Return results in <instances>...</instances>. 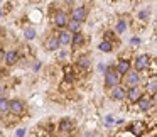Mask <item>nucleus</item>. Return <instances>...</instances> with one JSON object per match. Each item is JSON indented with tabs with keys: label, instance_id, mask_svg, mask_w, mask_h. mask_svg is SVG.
<instances>
[{
	"label": "nucleus",
	"instance_id": "obj_1",
	"mask_svg": "<svg viewBox=\"0 0 157 137\" xmlns=\"http://www.w3.org/2000/svg\"><path fill=\"white\" fill-rule=\"evenodd\" d=\"M122 76L115 71V68H105V86L106 88H113L115 85H120Z\"/></svg>",
	"mask_w": 157,
	"mask_h": 137
},
{
	"label": "nucleus",
	"instance_id": "obj_2",
	"mask_svg": "<svg viewBox=\"0 0 157 137\" xmlns=\"http://www.w3.org/2000/svg\"><path fill=\"white\" fill-rule=\"evenodd\" d=\"M135 71H145V69H149V66L152 65V58H150L149 54H139L135 58Z\"/></svg>",
	"mask_w": 157,
	"mask_h": 137
},
{
	"label": "nucleus",
	"instance_id": "obj_3",
	"mask_svg": "<svg viewBox=\"0 0 157 137\" xmlns=\"http://www.w3.org/2000/svg\"><path fill=\"white\" fill-rule=\"evenodd\" d=\"M137 107H139L142 112H149L154 105H155V96H150V95H142L139 100H137Z\"/></svg>",
	"mask_w": 157,
	"mask_h": 137
},
{
	"label": "nucleus",
	"instance_id": "obj_4",
	"mask_svg": "<svg viewBox=\"0 0 157 137\" xmlns=\"http://www.w3.org/2000/svg\"><path fill=\"white\" fill-rule=\"evenodd\" d=\"M9 112L14 113V115H22V113L25 112V103L19 98L10 100V102H9Z\"/></svg>",
	"mask_w": 157,
	"mask_h": 137
},
{
	"label": "nucleus",
	"instance_id": "obj_5",
	"mask_svg": "<svg viewBox=\"0 0 157 137\" xmlns=\"http://www.w3.org/2000/svg\"><path fill=\"white\" fill-rule=\"evenodd\" d=\"M68 21H69V17H68V14H66L64 10H58L54 15H52V24H54L56 27H59V29L66 27Z\"/></svg>",
	"mask_w": 157,
	"mask_h": 137
},
{
	"label": "nucleus",
	"instance_id": "obj_6",
	"mask_svg": "<svg viewBox=\"0 0 157 137\" xmlns=\"http://www.w3.org/2000/svg\"><path fill=\"white\" fill-rule=\"evenodd\" d=\"M123 76H125L127 88H132V86H139L140 85V73L139 71H128Z\"/></svg>",
	"mask_w": 157,
	"mask_h": 137
},
{
	"label": "nucleus",
	"instance_id": "obj_7",
	"mask_svg": "<svg viewBox=\"0 0 157 137\" xmlns=\"http://www.w3.org/2000/svg\"><path fill=\"white\" fill-rule=\"evenodd\" d=\"M128 130H130V134H133V135H144L145 130H147V123L142 122V120H135V122L130 123Z\"/></svg>",
	"mask_w": 157,
	"mask_h": 137
},
{
	"label": "nucleus",
	"instance_id": "obj_8",
	"mask_svg": "<svg viewBox=\"0 0 157 137\" xmlns=\"http://www.w3.org/2000/svg\"><path fill=\"white\" fill-rule=\"evenodd\" d=\"M71 39H73V32L68 31V29L63 27V31L58 34V41H59V46H71Z\"/></svg>",
	"mask_w": 157,
	"mask_h": 137
},
{
	"label": "nucleus",
	"instance_id": "obj_9",
	"mask_svg": "<svg viewBox=\"0 0 157 137\" xmlns=\"http://www.w3.org/2000/svg\"><path fill=\"white\" fill-rule=\"evenodd\" d=\"M142 95H144V90L140 88V86H132V88H128V90H127L125 98H128V102L135 103V102H137V100H139Z\"/></svg>",
	"mask_w": 157,
	"mask_h": 137
},
{
	"label": "nucleus",
	"instance_id": "obj_10",
	"mask_svg": "<svg viewBox=\"0 0 157 137\" xmlns=\"http://www.w3.org/2000/svg\"><path fill=\"white\" fill-rule=\"evenodd\" d=\"M125 95H127V90L123 88V86L115 85L112 88V98L115 100V102H123V100H125Z\"/></svg>",
	"mask_w": 157,
	"mask_h": 137
},
{
	"label": "nucleus",
	"instance_id": "obj_11",
	"mask_svg": "<svg viewBox=\"0 0 157 137\" xmlns=\"http://www.w3.org/2000/svg\"><path fill=\"white\" fill-rule=\"evenodd\" d=\"M130 61H127V59H120V61H117V65L113 66V68H115V71L118 73L120 76H123L125 75V73H128L130 71Z\"/></svg>",
	"mask_w": 157,
	"mask_h": 137
},
{
	"label": "nucleus",
	"instance_id": "obj_12",
	"mask_svg": "<svg viewBox=\"0 0 157 137\" xmlns=\"http://www.w3.org/2000/svg\"><path fill=\"white\" fill-rule=\"evenodd\" d=\"M86 15H88V10H86V7H75L71 10V19H76V21L83 22L86 19Z\"/></svg>",
	"mask_w": 157,
	"mask_h": 137
},
{
	"label": "nucleus",
	"instance_id": "obj_13",
	"mask_svg": "<svg viewBox=\"0 0 157 137\" xmlns=\"http://www.w3.org/2000/svg\"><path fill=\"white\" fill-rule=\"evenodd\" d=\"M44 48L48 49V51H58L59 49V41H58V36H49L48 39L44 41Z\"/></svg>",
	"mask_w": 157,
	"mask_h": 137
},
{
	"label": "nucleus",
	"instance_id": "obj_14",
	"mask_svg": "<svg viewBox=\"0 0 157 137\" xmlns=\"http://www.w3.org/2000/svg\"><path fill=\"white\" fill-rule=\"evenodd\" d=\"M73 129H75V125H73V122L68 120V119H63L61 122H59V125H58V130L61 134H71Z\"/></svg>",
	"mask_w": 157,
	"mask_h": 137
},
{
	"label": "nucleus",
	"instance_id": "obj_15",
	"mask_svg": "<svg viewBox=\"0 0 157 137\" xmlns=\"http://www.w3.org/2000/svg\"><path fill=\"white\" fill-rule=\"evenodd\" d=\"M17 51H15V49H9L7 53H5L4 54V61H5V65L7 66H14L15 63H17Z\"/></svg>",
	"mask_w": 157,
	"mask_h": 137
},
{
	"label": "nucleus",
	"instance_id": "obj_16",
	"mask_svg": "<svg viewBox=\"0 0 157 137\" xmlns=\"http://www.w3.org/2000/svg\"><path fill=\"white\" fill-rule=\"evenodd\" d=\"M144 92H147V95H150V96H155V93H157V78H155V75L150 78V81H147Z\"/></svg>",
	"mask_w": 157,
	"mask_h": 137
},
{
	"label": "nucleus",
	"instance_id": "obj_17",
	"mask_svg": "<svg viewBox=\"0 0 157 137\" xmlns=\"http://www.w3.org/2000/svg\"><path fill=\"white\" fill-rule=\"evenodd\" d=\"M85 44V36L81 34V31L78 32H73V39H71V46L73 48H81V46Z\"/></svg>",
	"mask_w": 157,
	"mask_h": 137
},
{
	"label": "nucleus",
	"instance_id": "obj_18",
	"mask_svg": "<svg viewBox=\"0 0 157 137\" xmlns=\"http://www.w3.org/2000/svg\"><path fill=\"white\" fill-rule=\"evenodd\" d=\"M98 49L101 53H112L113 51V42L112 41H108V39H105V41H101L98 44Z\"/></svg>",
	"mask_w": 157,
	"mask_h": 137
},
{
	"label": "nucleus",
	"instance_id": "obj_19",
	"mask_svg": "<svg viewBox=\"0 0 157 137\" xmlns=\"http://www.w3.org/2000/svg\"><path fill=\"white\" fill-rule=\"evenodd\" d=\"M66 27H68V31H71V32H78L79 29H81V22L76 21V19H69L68 24H66Z\"/></svg>",
	"mask_w": 157,
	"mask_h": 137
},
{
	"label": "nucleus",
	"instance_id": "obj_20",
	"mask_svg": "<svg viewBox=\"0 0 157 137\" xmlns=\"http://www.w3.org/2000/svg\"><path fill=\"white\" fill-rule=\"evenodd\" d=\"M9 112V100L0 96V113H7Z\"/></svg>",
	"mask_w": 157,
	"mask_h": 137
},
{
	"label": "nucleus",
	"instance_id": "obj_21",
	"mask_svg": "<svg viewBox=\"0 0 157 137\" xmlns=\"http://www.w3.org/2000/svg\"><path fill=\"white\" fill-rule=\"evenodd\" d=\"M24 37L27 39V41H32V39L36 37V29L34 27H27L24 31Z\"/></svg>",
	"mask_w": 157,
	"mask_h": 137
},
{
	"label": "nucleus",
	"instance_id": "obj_22",
	"mask_svg": "<svg viewBox=\"0 0 157 137\" xmlns=\"http://www.w3.org/2000/svg\"><path fill=\"white\" fill-rule=\"evenodd\" d=\"M78 68L88 69V68H90V58H79V59H78Z\"/></svg>",
	"mask_w": 157,
	"mask_h": 137
},
{
	"label": "nucleus",
	"instance_id": "obj_23",
	"mask_svg": "<svg viewBox=\"0 0 157 137\" xmlns=\"http://www.w3.org/2000/svg\"><path fill=\"white\" fill-rule=\"evenodd\" d=\"M125 31H127V22L118 21V24H117V32H118V34H123Z\"/></svg>",
	"mask_w": 157,
	"mask_h": 137
},
{
	"label": "nucleus",
	"instance_id": "obj_24",
	"mask_svg": "<svg viewBox=\"0 0 157 137\" xmlns=\"http://www.w3.org/2000/svg\"><path fill=\"white\" fill-rule=\"evenodd\" d=\"M103 122H105V125H112L115 120H113V115H106L105 119H103Z\"/></svg>",
	"mask_w": 157,
	"mask_h": 137
},
{
	"label": "nucleus",
	"instance_id": "obj_25",
	"mask_svg": "<svg viewBox=\"0 0 157 137\" xmlns=\"http://www.w3.org/2000/svg\"><path fill=\"white\" fill-rule=\"evenodd\" d=\"M66 88H68V90L71 88V83H69L68 80H66L64 83H61V90H63V92H66Z\"/></svg>",
	"mask_w": 157,
	"mask_h": 137
},
{
	"label": "nucleus",
	"instance_id": "obj_26",
	"mask_svg": "<svg viewBox=\"0 0 157 137\" xmlns=\"http://www.w3.org/2000/svg\"><path fill=\"white\" fill-rule=\"evenodd\" d=\"M149 14H150L149 10H142V12L139 14V17H140V19H147V17H149Z\"/></svg>",
	"mask_w": 157,
	"mask_h": 137
},
{
	"label": "nucleus",
	"instance_id": "obj_27",
	"mask_svg": "<svg viewBox=\"0 0 157 137\" xmlns=\"http://www.w3.org/2000/svg\"><path fill=\"white\" fill-rule=\"evenodd\" d=\"M130 42H132V46H139L140 44V39L139 37H132V41H130Z\"/></svg>",
	"mask_w": 157,
	"mask_h": 137
},
{
	"label": "nucleus",
	"instance_id": "obj_28",
	"mask_svg": "<svg viewBox=\"0 0 157 137\" xmlns=\"http://www.w3.org/2000/svg\"><path fill=\"white\" fill-rule=\"evenodd\" d=\"M15 134H17L19 137H24L25 135V129H17V132H15Z\"/></svg>",
	"mask_w": 157,
	"mask_h": 137
},
{
	"label": "nucleus",
	"instance_id": "obj_29",
	"mask_svg": "<svg viewBox=\"0 0 157 137\" xmlns=\"http://www.w3.org/2000/svg\"><path fill=\"white\" fill-rule=\"evenodd\" d=\"M4 54H5V53H4V49L0 48V63L4 61Z\"/></svg>",
	"mask_w": 157,
	"mask_h": 137
},
{
	"label": "nucleus",
	"instance_id": "obj_30",
	"mask_svg": "<svg viewBox=\"0 0 157 137\" xmlns=\"http://www.w3.org/2000/svg\"><path fill=\"white\" fill-rule=\"evenodd\" d=\"M98 69L100 71H105V65H98Z\"/></svg>",
	"mask_w": 157,
	"mask_h": 137
},
{
	"label": "nucleus",
	"instance_id": "obj_31",
	"mask_svg": "<svg viewBox=\"0 0 157 137\" xmlns=\"http://www.w3.org/2000/svg\"><path fill=\"white\" fill-rule=\"evenodd\" d=\"M5 90H4V85H0V93H4Z\"/></svg>",
	"mask_w": 157,
	"mask_h": 137
},
{
	"label": "nucleus",
	"instance_id": "obj_32",
	"mask_svg": "<svg viewBox=\"0 0 157 137\" xmlns=\"http://www.w3.org/2000/svg\"><path fill=\"white\" fill-rule=\"evenodd\" d=\"M0 15H2V12H0Z\"/></svg>",
	"mask_w": 157,
	"mask_h": 137
}]
</instances>
